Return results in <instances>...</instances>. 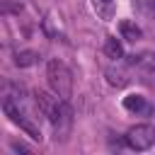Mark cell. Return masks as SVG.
<instances>
[{"mask_svg":"<svg viewBox=\"0 0 155 155\" xmlns=\"http://www.w3.org/2000/svg\"><path fill=\"white\" fill-rule=\"evenodd\" d=\"M2 111H5V116H7L15 126H19L29 138L41 140V131H39V126L31 121V116L27 114V109H24V104H22L19 97H12L10 92H5V94H2Z\"/></svg>","mask_w":155,"mask_h":155,"instance_id":"7a4b0ae2","label":"cell"},{"mask_svg":"<svg viewBox=\"0 0 155 155\" xmlns=\"http://www.w3.org/2000/svg\"><path fill=\"white\" fill-rule=\"evenodd\" d=\"M34 104L46 116V121L51 124L53 138L56 140H65L70 128H73V109H70L68 99H61L53 92L48 94V92L39 90V92H34Z\"/></svg>","mask_w":155,"mask_h":155,"instance_id":"6da1fadb","label":"cell"},{"mask_svg":"<svg viewBox=\"0 0 155 155\" xmlns=\"http://www.w3.org/2000/svg\"><path fill=\"white\" fill-rule=\"evenodd\" d=\"M124 109L131 114H143V111H148V102L140 94H128V97H124Z\"/></svg>","mask_w":155,"mask_h":155,"instance_id":"8992f818","label":"cell"},{"mask_svg":"<svg viewBox=\"0 0 155 155\" xmlns=\"http://www.w3.org/2000/svg\"><path fill=\"white\" fill-rule=\"evenodd\" d=\"M111 2H114V0H92L94 10H97L99 15H104V17H107V15L111 12Z\"/></svg>","mask_w":155,"mask_h":155,"instance_id":"9c48e42d","label":"cell"},{"mask_svg":"<svg viewBox=\"0 0 155 155\" xmlns=\"http://www.w3.org/2000/svg\"><path fill=\"white\" fill-rule=\"evenodd\" d=\"M46 78H48V87L53 94H58L61 99H70L73 97V73L63 61H48L46 65Z\"/></svg>","mask_w":155,"mask_h":155,"instance_id":"3957f363","label":"cell"},{"mask_svg":"<svg viewBox=\"0 0 155 155\" xmlns=\"http://www.w3.org/2000/svg\"><path fill=\"white\" fill-rule=\"evenodd\" d=\"M124 140H126V145H128L131 150H138V153L150 150L153 143H155V128H153L150 124H136V126H131V128L126 131Z\"/></svg>","mask_w":155,"mask_h":155,"instance_id":"277c9868","label":"cell"},{"mask_svg":"<svg viewBox=\"0 0 155 155\" xmlns=\"http://www.w3.org/2000/svg\"><path fill=\"white\" fill-rule=\"evenodd\" d=\"M36 61H39V53L36 51H17L15 53V65H19V68H29Z\"/></svg>","mask_w":155,"mask_h":155,"instance_id":"ba28073f","label":"cell"},{"mask_svg":"<svg viewBox=\"0 0 155 155\" xmlns=\"http://www.w3.org/2000/svg\"><path fill=\"white\" fill-rule=\"evenodd\" d=\"M119 31H121V39H126V41H138V39L143 36L140 27H138L136 22H128V19H124V22L119 24Z\"/></svg>","mask_w":155,"mask_h":155,"instance_id":"52a82bcc","label":"cell"},{"mask_svg":"<svg viewBox=\"0 0 155 155\" xmlns=\"http://www.w3.org/2000/svg\"><path fill=\"white\" fill-rule=\"evenodd\" d=\"M104 53H107V58H111V61H121V58H124V44H121V39L107 36V39H104Z\"/></svg>","mask_w":155,"mask_h":155,"instance_id":"5b68a950","label":"cell"}]
</instances>
